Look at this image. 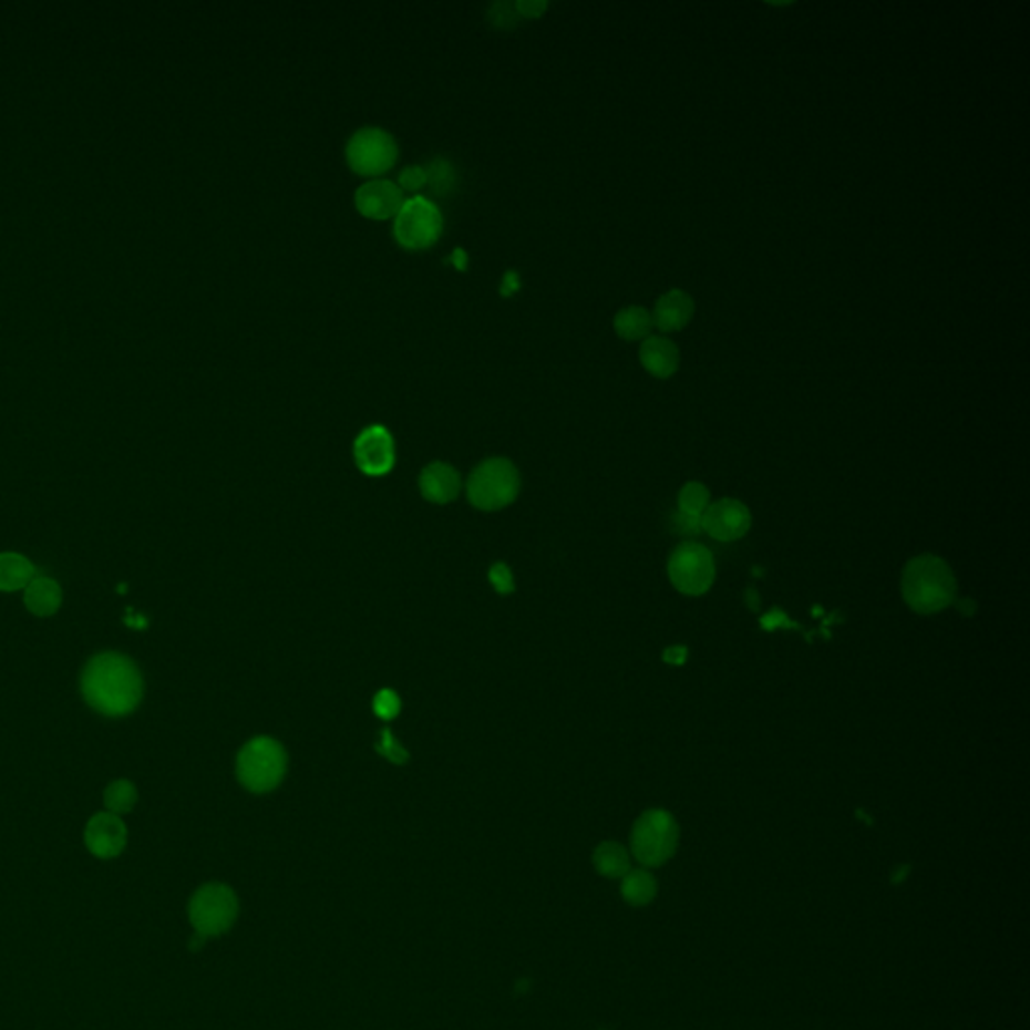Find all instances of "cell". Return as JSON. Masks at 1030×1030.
Returning <instances> with one entry per match:
<instances>
[{
  "label": "cell",
  "instance_id": "obj_1",
  "mask_svg": "<svg viewBox=\"0 0 1030 1030\" xmlns=\"http://www.w3.org/2000/svg\"><path fill=\"white\" fill-rule=\"evenodd\" d=\"M81 694L95 713L111 719L127 717L143 699L142 672L125 655L100 652L83 669Z\"/></svg>",
  "mask_w": 1030,
  "mask_h": 1030
},
{
  "label": "cell",
  "instance_id": "obj_2",
  "mask_svg": "<svg viewBox=\"0 0 1030 1030\" xmlns=\"http://www.w3.org/2000/svg\"><path fill=\"white\" fill-rule=\"evenodd\" d=\"M958 581L948 562L924 554L911 558L902 571V596L914 612L938 615L956 600Z\"/></svg>",
  "mask_w": 1030,
  "mask_h": 1030
},
{
  "label": "cell",
  "instance_id": "obj_3",
  "mask_svg": "<svg viewBox=\"0 0 1030 1030\" xmlns=\"http://www.w3.org/2000/svg\"><path fill=\"white\" fill-rule=\"evenodd\" d=\"M285 746L270 737H256L241 746L236 761V775L253 793H268L280 785L286 773Z\"/></svg>",
  "mask_w": 1030,
  "mask_h": 1030
},
{
  "label": "cell",
  "instance_id": "obj_4",
  "mask_svg": "<svg viewBox=\"0 0 1030 1030\" xmlns=\"http://www.w3.org/2000/svg\"><path fill=\"white\" fill-rule=\"evenodd\" d=\"M519 494V472L505 457H490L473 470L467 480V497L482 512H497L514 504Z\"/></svg>",
  "mask_w": 1030,
  "mask_h": 1030
},
{
  "label": "cell",
  "instance_id": "obj_5",
  "mask_svg": "<svg viewBox=\"0 0 1030 1030\" xmlns=\"http://www.w3.org/2000/svg\"><path fill=\"white\" fill-rule=\"evenodd\" d=\"M679 823L667 810H648L635 822L630 845L636 859L647 867L667 864L679 847Z\"/></svg>",
  "mask_w": 1030,
  "mask_h": 1030
},
{
  "label": "cell",
  "instance_id": "obj_6",
  "mask_svg": "<svg viewBox=\"0 0 1030 1030\" xmlns=\"http://www.w3.org/2000/svg\"><path fill=\"white\" fill-rule=\"evenodd\" d=\"M347 164L357 176L381 177L395 167L399 159V145L391 133L383 127L367 125L352 133L344 147Z\"/></svg>",
  "mask_w": 1030,
  "mask_h": 1030
},
{
  "label": "cell",
  "instance_id": "obj_7",
  "mask_svg": "<svg viewBox=\"0 0 1030 1030\" xmlns=\"http://www.w3.org/2000/svg\"><path fill=\"white\" fill-rule=\"evenodd\" d=\"M443 234V214L433 199L421 194L403 202L393 218V236L405 250H428Z\"/></svg>",
  "mask_w": 1030,
  "mask_h": 1030
},
{
  "label": "cell",
  "instance_id": "obj_8",
  "mask_svg": "<svg viewBox=\"0 0 1030 1030\" xmlns=\"http://www.w3.org/2000/svg\"><path fill=\"white\" fill-rule=\"evenodd\" d=\"M238 896L226 884H206L189 899V921L202 938L230 930L238 918Z\"/></svg>",
  "mask_w": 1030,
  "mask_h": 1030
},
{
  "label": "cell",
  "instance_id": "obj_9",
  "mask_svg": "<svg viewBox=\"0 0 1030 1030\" xmlns=\"http://www.w3.org/2000/svg\"><path fill=\"white\" fill-rule=\"evenodd\" d=\"M713 554L697 542H682L669 558L670 584L684 596H702L713 586Z\"/></svg>",
  "mask_w": 1030,
  "mask_h": 1030
},
{
  "label": "cell",
  "instance_id": "obj_10",
  "mask_svg": "<svg viewBox=\"0 0 1030 1030\" xmlns=\"http://www.w3.org/2000/svg\"><path fill=\"white\" fill-rule=\"evenodd\" d=\"M354 463L364 475L379 477L391 472L395 465V439L383 425L362 429L352 445Z\"/></svg>",
  "mask_w": 1030,
  "mask_h": 1030
},
{
  "label": "cell",
  "instance_id": "obj_11",
  "mask_svg": "<svg viewBox=\"0 0 1030 1030\" xmlns=\"http://www.w3.org/2000/svg\"><path fill=\"white\" fill-rule=\"evenodd\" d=\"M701 529L717 542H737L751 529V512L739 499H719L702 512Z\"/></svg>",
  "mask_w": 1030,
  "mask_h": 1030
},
{
  "label": "cell",
  "instance_id": "obj_12",
  "mask_svg": "<svg viewBox=\"0 0 1030 1030\" xmlns=\"http://www.w3.org/2000/svg\"><path fill=\"white\" fill-rule=\"evenodd\" d=\"M405 192L393 179L373 177L354 192V208L369 219H393L405 202Z\"/></svg>",
  "mask_w": 1030,
  "mask_h": 1030
},
{
  "label": "cell",
  "instance_id": "obj_13",
  "mask_svg": "<svg viewBox=\"0 0 1030 1030\" xmlns=\"http://www.w3.org/2000/svg\"><path fill=\"white\" fill-rule=\"evenodd\" d=\"M85 845L100 859L117 857L127 845V827L115 813H97L85 827Z\"/></svg>",
  "mask_w": 1030,
  "mask_h": 1030
},
{
  "label": "cell",
  "instance_id": "obj_14",
  "mask_svg": "<svg viewBox=\"0 0 1030 1030\" xmlns=\"http://www.w3.org/2000/svg\"><path fill=\"white\" fill-rule=\"evenodd\" d=\"M419 490L433 504H451L461 492L460 473L450 463L433 461L419 475Z\"/></svg>",
  "mask_w": 1030,
  "mask_h": 1030
},
{
  "label": "cell",
  "instance_id": "obj_15",
  "mask_svg": "<svg viewBox=\"0 0 1030 1030\" xmlns=\"http://www.w3.org/2000/svg\"><path fill=\"white\" fill-rule=\"evenodd\" d=\"M694 317V300L684 290L672 288L667 295L658 298L652 312L655 327L662 332H679L684 329Z\"/></svg>",
  "mask_w": 1030,
  "mask_h": 1030
},
{
  "label": "cell",
  "instance_id": "obj_16",
  "mask_svg": "<svg viewBox=\"0 0 1030 1030\" xmlns=\"http://www.w3.org/2000/svg\"><path fill=\"white\" fill-rule=\"evenodd\" d=\"M640 364L655 379H670L679 371V347L665 337H648L640 347Z\"/></svg>",
  "mask_w": 1030,
  "mask_h": 1030
},
{
  "label": "cell",
  "instance_id": "obj_17",
  "mask_svg": "<svg viewBox=\"0 0 1030 1030\" xmlns=\"http://www.w3.org/2000/svg\"><path fill=\"white\" fill-rule=\"evenodd\" d=\"M63 602V590L53 578H33L24 588V604L31 615L39 618L55 615Z\"/></svg>",
  "mask_w": 1030,
  "mask_h": 1030
},
{
  "label": "cell",
  "instance_id": "obj_18",
  "mask_svg": "<svg viewBox=\"0 0 1030 1030\" xmlns=\"http://www.w3.org/2000/svg\"><path fill=\"white\" fill-rule=\"evenodd\" d=\"M33 578L34 566L31 559L14 552L0 554V593L24 590Z\"/></svg>",
  "mask_w": 1030,
  "mask_h": 1030
},
{
  "label": "cell",
  "instance_id": "obj_19",
  "mask_svg": "<svg viewBox=\"0 0 1030 1030\" xmlns=\"http://www.w3.org/2000/svg\"><path fill=\"white\" fill-rule=\"evenodd\" d=\"M652 327H655L652 315L648 312L647 308L636 307V305L635 307L622 308L615 317L616 334L620 339L630 340V342L648 339Z\"/></svg>",
  "mask_w": 1030,
  "mask_h": 1030
},
{
  "label": "cell",
  "instance_id": "obj_20",
  "mask_svg": "<svg viewBox=\"0 0 1030 1030\" xmlns=\"http://www.w3.org/2000/svg\"><path fill=\"white\" fill-rule=\"evenodd\" d=\"M594 866L604 877H625L630 872V855L625 845L604 842L594 849Z\"/></svg>",
  "mask_w": 1030,
  "mask_h": 1030
},
{
  "label": "cell",
  "instance_id": "obj_21",
  "mask_svg": "<svg viewBox=\"0 0 1030 1030\" xmlns=\"http://www.w3.org/2000/svg\"><path fill=\"white\" fill-rule=\"evenodd\" d=\"M657 896V879L647 869H630L622 877V898L630 906H648Z\"/></svg>",
  "mask_w": 1030,
  "mask_h": 1030
},
{
  "label": "cell",
  "instance_id": "obj_22",
  "mask_svg": "<svg viewBox=\"0 0 1030 1030\" xmlns=\"http://www.w3.org/2000/svg\"><path fill=\"white\" fill-rule=\"evenodd\" d=\"M103 801H105V807L107 812L115 813V815H123V813L132 812L137 803V790L133 785L132 781L127 779H117L107 785L105 790V795H103Z\"/></svg>",
  "mask_w": 1030,
  "mask_h": 1030
},
{
  "label": "cell",
  "instance_id": "obj_23",
  "mask_svg": "<svg viewBox=\"0 0 1030 1030\" xmlns=\"http://www.w3.org/2000/svg\"><path fill=\"white\" fill-rule=\"evenodd\" d=\"M709 490L699 482H689L679 494V512L701 517L702 512L709 507Z\"/></svg>",
  "mask_w": 1030,
  "mask_h": 1030
},
{
  "label": "cell",
  "instance_id": "obj_24",
  "mask_svg": "<svg viewBox=\"0 0 1030 1030\" xmlns=\"http://www.w3.org/2000/svg\"><path fill=\"white\" fill-rule=\"evenodd\" d=\"M377 751H379L384 759H389L391 763H395V765H403L406 759H409L405 746L396 741L389 729H383V731H381V739H379V743H377Z\"/></svg>",
  "mask_w": 1030,
  "mask_h": 1030
},
{
  "label": "cell",
  "instance_id": "obj_25",
  "mask_svg": "<svg viewBox=\"0 0 1030 1030\" xmlns=\"http://www.w3.org/2000/svg\"><path fill=\"white\" fill-rule=\"evenodd\" d=\"M373 711L377 717H381L383 721H391L395 719L399 711H401V699L395 691L391 689H383V691L377 692L373 701Z\"/></svg>",
  "mask_w": 1030,
  "mask_h": 1030
},
{
  "label": "cell",
  "instance_id": "obj_26",
  "mask_svg": "<svg viewBox=\"0 0 1030 1030\" xmlns=\"http://www.w3.org/2000/svg\"><path fill=\"white\" fill-rule=\"evenodd\" d=\"M396 184H399V187H401L403 192H413L416 196V192L423 189V187L429 184L428 167L409 165V167H405V169L399 174V182H396Z\"/></svg>",
  "mask_w": 1030,
  "mask_h": 1030
},
{
  "label": "cell",
  "instance_id": "obj_27",
  "mask_svg": "<svg viewBox=\"0 0 1030 1030\" xmlns=\"http://www.w3.org/2000/svg\"><path fill=\"white\" fill-rule=\"evenodd\" d=\"M429 184H433L439 192H447L453 184V169L445 159H437L435 164L428 167Z\"/></svg>",
  "mask_w": 1030,
  "mask_h": 1030
},
{
  "label": "cell",
  "instance_id": "obj_28",
  "mask_svg": "<svg viewBox=\"0 0 1030 1030\" xmlns=\"http://www.w3.org/2000/svg\"><path fill=\"white\" fill-rule=\"evenodd\" d=\"M490 581L494 584L495 590L499 594H512L515 590L514 574L509 570V566L502 562H497L490 568Z\"/></svg>",
  "mask_w": 1030,
  "mask_h": 1030
},
{
  "label": "cell",
  "instance_id": "obj_29",
  "mask_svg": "<svg viewBox=\"0 0 1030 1030\" xmlns=\"http://www.w3.org/2000/svg\"><path fill=\"white\" fill-rule=\"evenodd\" d=\"M677 529L682 534H699L701 532V517L679 512L677 514Z\"/></svg>",
  "mask_w": 1030,
  "mask_h": 1030
},
{
  "label": "cell",
  "instance_id": "obj_30",
  "mask_svg": "<svg viewBox=\"0 0 1030 1030\" xmlns=\"http://www.w3.org/2000/svg\"><path fill=\"white\" fill-rule=\"evenodd\" d=\"M546 7H548L546 2H529V0H527V2H517V4H515V11L519 12V14H524V17H532V19H534V17H539L542 12L546 11Z\"/></svg>",
  "mask_w": 1030,
  "mask_h": 1030
}]
</instances>
